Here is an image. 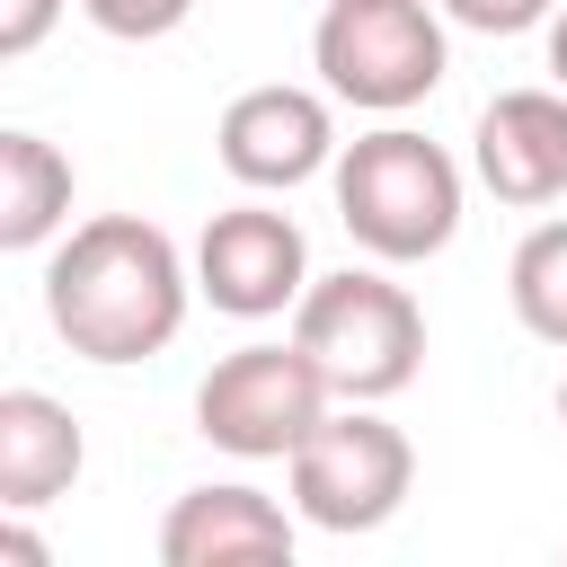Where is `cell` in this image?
<instances>
[{
	"mask_svg": "<svg viewBox=\"0 0 567 567\" xmlns=\"http://www.w3.org/2000/svg\"><path fill=\"white\" fill-rule=\"evenodd\" d=\"M195 301V257L142 213H97L62 230L44 266V319L80 363H151Z\"/></svg>",
	"mask_w": 567,
	"mask_h": 567,
	"instance_id": "cell-1",
	"label": "cell"
},
{
	"mask_svg": "<svg viewBox=\"0 0 567 567\" xmlns=\"http://www.w3.org/2000/svg\"><path fill=\"white\" fill-rule=\"evenodd\" d=\"M337 186V221L363 257L381 266H425L452 248L461 230V159L443 142H425L416 124H381V133H354L328 168Z\"/></svg>",
	"mask_w": 567,
	"mask_h": 567,
	"instance_id": "cell-2",
	"label": "cell"
},
{
	"mask_svg": "<svg viewBox=\"0 0 567 567\" xmlns=\"http://www.w3.org/2000/svg\"><path fill=\"white\" fill-rule=\"evenodd\" d=\"M301 354L328 372L337 399H399L425 363V310L408 284H390L381 266H346V275H310L301 310H292Z\"/></svg>",
	"mask_w": 567,
	"mask_h": 567,
	"instance_id": "cell-3",
	"label": "cell"
},
{
	"mask_svg": "<svg viewBox=\"0 0 567 567\" xmlns=\"http://www.w3.org/2000/svg\"><path fill=\"white\" fill-rule=\"evenodd\" d=\"M310 71L328 97H346L363 115H408L452 71L443 9L434 0H328L310 27Z\"/></svg>",
	"mask_w": 567,
	"mask_h": 567,
	"instance_id": "cell-4",
	"label": "cell"
},
{
	"mask_svg": "<svg viewBox=\"0 0 567 567\" xmlns=\"http://www.w3.org/2000/svg\"><path fill=\"white\" fill-rule=\"evenodd\" d=\"M292 514L310 523V532H337V540H354V532H381L399 505H408V487H416V443L390 425V416H372V399H346V408H328L301 443H292Z\"/></svg>",
	"mask_w": 567,
	"mask_h": 567,
	"instance_id": "cell-5",
	"label": "cell"
},
{
	"mask_svg": "<svg viewBox=\"0 0 567 567\" xmlns=\"http://www.w3.org/2000/svg\"><path fill=\"white\" fill-rule=\"evenodd\" d=\"M328 372L301 354V337L284 346H230L204 381H195V434L230 461H292V443L328 416Z\"/></svg>",
	"mask_w": 567,
	"mask_h": 567,
	"instance_id": "cell-6",
	"label": "cell"
},
{
	"mask_svg": "<svg viewBox=\"0 0 567 567\" xmlns=\"http://www.w3.org/2000/svg\"><path fill=\"white\" fill-rule=\"evenodd\" d=\"M195 292L221 319H284L310 292V239L275 204H230L195 239Z\"/></svg>",
	"mask_w": 567,
	"mask_h": 567,
	"instance_id": "cell-7",
	"label": "cell"
},
{
	"mask_svg": "<svg viewBox=\"0 0 567 567\" xmlns=\"http://www.w3.org/2000/svg\"><path fill=\"white\" fill-rule=\"evenodd\" d=\"M213 151L221 168L248 186V195H292L310 186L319 168H337V115H328V89H292V80H266V89H239L213 124Z\"/></svg>",
	"mask_w": 567,
	"mask_h": 567,
	"instance_id": "cell-8",
	"label": "cell"
},
{
	"mask_svg": "<svg viewBox=\"0 0 567 567\" xmlns=\"http://www.w3.org/2000/svg\"><path fill=\"white\" fill-rule=\"evenodd\" d=\"M470 168L496 204L514 213H540L567 195V89H505L478 106V133H470Z\"/></svg>",
	"mask_w": 567,
	"mask_h": 567,
	"instance_id": "cell-9",
	"label": "cell"
},
{
	"mask_svg": "<svg viewBox=\"0 0 567 567\" xmlns=\"http://www.w3.org/2000/svg\"><path fill=\"white\" fill-rule=\"evenodd\" d=\"M292 540H301V514L275 505V496L248 487V478L186 487V496L159 514V558H168V567H284Z\"/></svg>",
	"mask_w": 567,
	"mask_h": 567,
	"instance_id": "cell-10",
	"label": "cell"
},
{
	"mask_svg": "<svg viewBox=\"0 0 567 567\" xmlns=\"http://www.w3.org/2000/svg\"><path fill=\"white\" fill-rule=\"evenodd\" d=\"M80 461H89V434L53 390H0V514H35L71 496Z\"/></svg>",
	"mask_w": 567,
	"mask_h": 567,
	"instance_id": "cell-11",
	"label": "cell"
},
{
	"mask_svg": "<svg viewBox=\"0 0 567 567\" xmlns=\"http://www.w3.org/2000/svg\"><path fill=\"white\" fill-rule=\"evenodd\" d=\"M71 195H80L71 159H62L44 133L9 124V133H0V248L27 257V248H44L53 230H71Z\"/></svg>",
	"mask_w": 567,
	"mask_h": 567,
	"instance_id": "cell-12",
	"label": "cell"
},
{
	"mask_svg": "<svg viewBox=\"0 0 567 567\" xmlns=\"http://www.w3.org/2000/svg\"><path fill=\"white\" fill-rule=\"evenodd\" d=\"M505 301L540 346L567 354V221H532L523 230V248L505 266Z\"/></svg>",
	"mask_w": 567,
	"mask_h": 567,
	"instance_id": "cell-13",
	"label": "cell"
},
{
	"mask_svg": "<svg viewBox=\"0 0 567 567\" xmlns=\"http://www.w3.org/2000/svg\"><path fill=\"white\" fill-rule=\"evenodd\" d=\"M80 18L97 35H115V44H159V35H177L195 18V0H80Z\"/></svg>",
	"mask_w": 567,
	"mask_h": 567,
	"instance_id": "cell-14",
	"label": "cell"
},
{
	"mask_svg": "<svg viewBox=\"0 0 567 567\" xmlns=\"http://www.w3.org/2000/svg\"><path fill=\"white\" fill-rule=\"evenodd\" d=\"M434 9L470 35H532V27H549L558 0H434Z\"/></svg>",
	"mask_w": 567,
	"mask_h": 567,
	"instance_id": "cell-15",
	"label": "cell"
},
{
	"mask_svg": "<svg viewBox=\"0 0 567 567\" xmlns=\"http://www.w3.org/2000/svg\"><path fill=\"white\" fill-rule=\"evenodd\" d=\"M62 0H0V62H27L44 35H53Z\"/></svg>",
	"mask_w": 567,
	"mask_h": 567,
	"instance_id": "cell-16",
	"label": "cell"
},
{
	"mask_svg": "<svg viewBox=\"0 0 567 567\" xmlns=\"http://www.w3.org/2000/svg\"><path fill=\"white\" fill-rule=\"evenodd\" d=\"M0 558H18V567H44V540H35L18 514H0Z\"/></svg>",
	"mask_w": 567,
	"mask_h": 567,
	"instance_id": "cell-17",
	"label": "cell"
},
{
	"mask_svg": "<svg viewBox=\"0 0 567 567\" xmlns=\"http://www.w3.org/2000/svg\"><path fill=\"white\" fill-rule=\"evenodd\" d=\"M549 80H558V89H567V0H558V9H549Z\"/></svg>",
	"mask_w": 567,
	"mask_h": 567,
	"instance_id": "cell-18",
	"label": "cell"
},
{
	"mask_svg": "<svg viewBox=\"0 0 567 567\" xmlns=\"http://www.w3.org/2000/svg\"><path fill=\"white\" fill-rule=\"evenodd\" d=\"M558 425H567V381H558Z\"/></svg>",
	"mask_w": 567,
	"mask_h": 567,
	"instance_id": "cell-19",
	"label": "cell"
}]
</instances>
